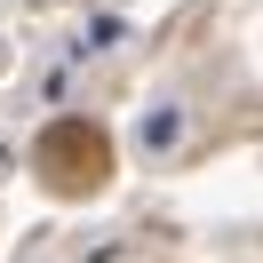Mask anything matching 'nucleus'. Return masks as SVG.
Instances as JSON below:
<instances>
[{"label": "nucleus", "instance_id": "f257e3e1", "mask_svg": "<svg viewBox=\"0 0 263 263\" xmlns=\"http://www.w3.org/2000/svg\"><path fill=\"white\" fill-rule=\"evenodd\" d=\"M32 167L56 199H88V192L112 183V136L96 120H48L40 144H32Z\"/></svg>", "mask_w": 263, "mask_h": 263}]
</instances>
